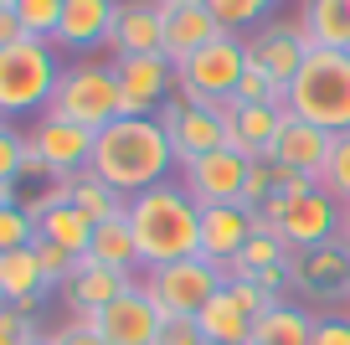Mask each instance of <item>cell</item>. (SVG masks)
Instances as JSON below:
<instances>
[{
	"instance_id": "obj_24",
	"label": "cell",
	"mask_w": 350,
	"mask_h": 345,
	"mask_svg": "<svg viewBox=\"0 0 350 345\" xmlns=\"http://www.w3.org/2000/svg\"><path fill=\"white\" fill-rule=\"evenodd\" d=\"M83 258L103 263V268H119V273H139L144 263H139V242L129 232V212L109 216V222H93V242H88Z\"/></svg>"
},
{
	"instance_id": "obj_30",
	"label": "cell",
	"mask_w": 350,
	"mask_h": 345,
	"mask_svg": "<svg viewBox=\"0 0 350 345\" xmlns=\"http://www.w3.org/2000/svg\"><path fill=\"white\" fill-rule=\"evenodd\" d=\"M288 258H294V253H288L284 242H278L273 232H268V227L258 222V232H252V238H247V248H242L237 258L227 263V279H252V273L273 268V263H288Z\"/></svg>"
},
{
	"instance_id": "obj_40",
	"label": "cell",
	"mask_w": 350,
	"mask_h": 345,
	"mask_svg": "<svg viewBox=\"0 0 350 345\" xmlns=\"http://www.w3.org/2000/svg\"><path fill=\"white\" fill-rule=\"evenodd\" d=\"M309 345H350V314H319Z\"/></svg>"
},
{
	"instance_id": "obj_10",
	"label": "cell",
	"mask_w": 350,
	"mask_h": 345,
	"mask_svg": "<svg viewBox=\"0 0 350 345\" xmlns=\"http://www.w3.org/2000/svg\"><path fill=\"white\" fill-rule=\"evenodd\" d=\"M170 134V150L175 160H201V155H217L227 150V119H221L217 103H186V98H170V103L154 114Z\"/></svg>"
},
{
	"instance_id": "obj_34",
	"label": "cell",
	"mask_w": 350,
	"mask_h": 345,
	"mask_svg": "<svg viewBox=\"0 0 350 345\" xmlns=\"http://www.w3.org/2000/svg\"><path fill=\"white\" fill-rule=\"evenodd\" d=\"M36 242V216L21 206H0V253H16V248H31Z\"/></svg>"
},
{
	"instance_id": "obj_45",
	"label": "cell",
	"mask_w": 350,
	"mask_h": 345,
	"mask_svg": "<svg viewBox=\"0 0 350 345\" xmlns=\"http://www.w3.org/2000/svg\"><path fill=\"white\" fill-rule=\"evenodd\" d=\"M21 345H57L52 335H31V340H21Z\"/></svg>"
},
{
	"instance_id": "obj_39",
	"label": "cell",
	"mask_w": 350,
	"mask_h": 345,
	"mask_svg": "<svg viewBox=\"0 0 350 345\" xmlns=\"http://www.w3.org/2000/svg\"><path fill=\"white\" fill-rule=\"evenodd\" d=\"M154 345H211V340L201 335V324H196V320L165 314V324H160V340H154Z\"/></svg>"
},
{
	"instance_id": "obj_42",
	"label": "cell",
	"mask_w": 350,
	"mask_h": 345,
	"mask_svg": "<svg viewBox=\"0 0 350 345\" xmlns=\"http://www.w3.org/2000/svg\"><path fill=\"white\" fill-rule=\"evenodd\" d=\"M21 16H16V5H11V0H0V52H5V47H16V42H21Z\"/></svg>"
},
{
	"instance_id": "obj_36",
	"label": "cell",
	"mask_w": 350,
	"mask_h": 345,
	"mask_svg": "<svg viewBox=\"0 0 350 345\" xmlns=\"http://www.w3.org/2000/svg\"><path fill=\"white\" fill-rule=\"evenodd\" d=\"M268 201H273V165L252 160L247 165V186H242V206H247V212H262Z\"/></svg>"
},
{
	"instance_id": "obj_32",
	"label": "cell",
	"mask_w": 350,
	"mask_h": 345,
	"mask_svg": "<svg viewBox=\"0 0 350 345\" xmlns=\"http://www.w3.org/2000/svg\"><path fill=\"white\" fill-rule=\"evenodd\" d=\"M319 191H329L340 206H350V129L345 134H335V150H329V160H325V170H319Z\"/></svg>"
},
{
	"instance_id": "obj_44",
	"label": "cell",
	"mask_w": 350,
	"mask_h": 345,
	"mask_svg": "<svg viewBox=\"0 0 350 345\" xmlns=\"http://www.w3.org/2000/svg\"><path fill=\"white\" fill-rule=\"evenodd\" d=\"M340 242H345V248H350V206H345V212H340Z\"/></svg>"
},
{
	"instance_id": "obj_9",
	"label": "cell",
	"mask_w": 350,
	"mask_h": 345,
	"mask_svg": "<svg viewBox=\"0 0 350 345\" xmlns=\"http://www.w3.org/2000/svg\"><path fill=\"white\" fill-rule=\"evenodd\" d=\"M113 77L124 93V114L129 119H154L165 103L175 98V62L160 52H139V57H113Z\"/></svg>"
},
{
	"instance_id": "obj_21",
	"label": "cell",
	"mask_w": 350,
	"mask_h": 345,
	"mask_svg": "<svg viewBox=\"0 0 350 345\" xmlns=\"http://www.w3.org/2000/svg\"><path fill=\"white\" fill-rule=\"evenodd\" d=\"M26 212L36 216V238L57 242V248L77 253V258L88 253V242H93V216H83L72 201H62V191H57V186H52L46 196H31V201H26Z\"/></svg>"
},
{
	"instance_id": "obj_16",
	"label": "cell",
	"mask_w": 350,
	"mask_h": 345,
	"mask_svg": "<svg viewBox=\"0 0 350 345\" xmlns=\"http://www.w3.org/2000/svg\"><path fill=\"white\" fill-rule=\"evenodd\" d=\"M221 108V119H227V150L247 155V160H268V150H273L278 129H284L288 108L278 103H237V98H227Z\"/></svg>"
},
{
	"instance_id": "obj_15",
	"label": "cell",
	"mask_w": 350,
	"mask_h": 345,
	"mask_svg": "<svg viewBox=\"0 0 350 345\" xmlns=\"http://www.w3.org/2000/svg\"><path fill=\"white\" fill-rule=\"evenodd\" d=\"M160 324H165V314L154 309V299L139 289V283H134L129 294H119L109 309L93 314V330H98L109 345H154L160 340Z\"/></svg>"
},
{
	"instance_id": "obj_20",
	"label": "cell",
	"mask_w": 350,
	"mask_h": 345,
	"mask_svg": "<svg viewBox=\"0 0 350 345\" xmlns=\"http://www.w3.org/2000/svg\"><path fill=\"white\" fill-rule=\"evenodd\" d=\"M252 232H258V212H247L242 201L201 206V258L217 263V268H227V263L247 248Z\"/></svg>"
},
{
	"instance_id": "obj_46",
	"label": "cell",
	"mask_w": 350,
	"mask_h": 345,
	"mask_svg": "<svg viewBox=\"0 0 350 345\" xmlns=\"http://www.w3.org/2000/svg\"><path fill=\"white\" fill-rule=\"evenodd\" d=\"M345 314H350V309H345Z\"/></svg>"
},
{
	"instance_id": "obj_4",
	"label": "cell",
	"mask_w": 350,
	"mask_h": 345,
	"mask_svg": "<svg viewBox=\"0 0 350 345\" xmlns=\"http://www.w3.org/2000/svg\"><path fill=\"white\" fill-rule=\"evenodd\" d=\"M57 42H36L21 36L16 47L0 52V119H16V114H46L57 93Z\"/></svg>"
},
{
	"instance_id": "obj_19",
	"label": "cell",
	"mask_w": 350,
	"mask_h": 345,
	"mask_svg": "<svg viewBox=\"0 0 350 345\" xmlns=\"http://www.w3.org/2000/svg\"><path fill=\"white\" fill-rule=\"evenodd\" d=\"M329 150H335V134L288 114L284 129H278V140H273V150H268V165H278V170H299V175H309V181H319Z\"/></svg>"
},
{
	"instance_id": "obj_11",
	"label": "cell",
	"mask_w": 350,
	"mask_h": 345,
	"mask_svg": "<svg viewBox=\"0 0 350 345\" xmlns=\"http://www.w3.org/2000/svg\"><path fill=\"white\" fill-rule=\"evenodd\" d=\"M247 155L237 150H217V155H201V160H186L175 181L186 186V196L196 206H232L242 201V186H247Z\"/></svg>"
},
{
	"instance_id": "obj_26",
	"label": "cell",
	"mask_w": 350,
	"mask_h": 345,
	"mask_svg": "<svg viewBox=\"0 0 350 345\" xmlns=\"http://www.w3.org/2000/svg\"><path fill=\"white\" fill-rule=\"evenodd\" d=\"M314 314L299 309L294 299H273V309L252 320V345H309Z\"/></svg>"
},
{
	"instance_id": "obj_12",
	"label": "cell",
	"mask_w": 350,
	"mask_h": 345,
	"mask_svg": "<svg viewBox=\"0 0 350 345\" xmlns=\"http://www.w3.org/2000/svg\"><path fill=\"white\" fill-rule=\"evenodd\" d=\"M309 52H314V42L304 36L299 16L294 21H268V26H258V31L247 36V62L262 67L278 88H288L299 77V67L309 62Z\"/></svg>"
},
{
	"instance_id": "obj_37",
	"label": "cell",
	"mask_w": 350,
	"mask_h": 345,
	"mask_svg": "<svg viewBox=\"0 0 350 345\" xmlns=\"http://www.w3.org/2000/svg\"><path fill=\"white\" fill-rule=\"evenodd\" d=\"M227 299L237 304V309L247 314V320H258V314H268V309H273V294H262L252 279H227Z\"/></svg>"
},
{
	"instance_id": "obj_3",
	"label": "cell",
	"mask_w": 350,
	"mask_h": 345,
	"mask_svg": "<svg viewBox=\"0 0 350 345\" xmlns=\"http://www.w3.org/2000/svg\"><path fill=\"white\" fill-rule=\"evenodd\" d=\"M288 114L304 124H319L329 134L350 129V52L314 47L299 77L288 83Z\"/></svg>"
},
{
	"instance_id": "obj_43",
	"label": "cell",
	"mask_w": 350,
	"mask_h": 345,
	"mask_svg": "<svg viewBox=\"0 0 350 345\" xmlns=\"http://www.w3.org/2000/svg\"><path fill=\"white\" fill-rule=\"evenodd\" d=\"M26 175H36V181H46V175H52V170H46V160H42V155H36V150H31V140H26V160H21V181H26Z\"/></svg>"
},
{
	"instance_id": "obj_28",
	"label": "cell",
	"mask_w": 350,
	"mask_h": 345,
	"mask_svg": "<svg viewBox=\"0 0 350 345\" xmlns=\"http://www.w3.org/2000/svg\"><path fill=\"white\" fill-rule=\"evenodd\" d=\"M57 191H62V201H72L83 216H93V222H109V216H119L124 206V196L113 191V186H103L93 170H77V175H62L57 181Z\"/></svg>"
},
{
	"instance_id": "obj_23",
	"label": "cell",
	"mask_w": 350,
	"mask_h": 345,
	"mask_svg": "<svg viewBox=\"0 0 350 345\" xmlns=\"http://www.w3.org/2000/svg\"><path fill=\"white\" fill-rule=\"evenodd\" d=\"M113 16H119V0H62V21H57V47H109Z\"/></svg>"
},
{
	"instance_id": "obj_13",
	"label": "cell",
	"mask_w": 350,
	"mask_h": 345,
	"mask_svg": "<svg viewBox=\"0 0 350 345\" xmlns=\"http://www.w3.org/2000/svg\"><path fill=\"white\" fill-rule=\"evenodd\" d=\"M26 140H31V150L46 160L52 181H62V175H77V170H88V165H93L98 129H83V124H72V119L42 114V119H36V129L26 134Z\"/></svg>"
},
{
	"instance_id": "obj_18",
	"label": "cell",
	"mask_w": 350,
	"mask_h": 345,
	"mask_svg": "<svg viewBox=\"0 0 350 345\" xmlns=\"http://www.w3.org/2000/svg\"><path fill=\"white\" fill-rule=\"evenodd\" d=\"M160 16H165V47L160 52L170 57L175 67L186 62V57H196L206 42L221 36L217 16L206 11V0H160Z\"/></svg>"
},
{
	"instance_id": "obj_38",
	"label": "cell",
	"mask_w": 350,
	"mask_h": 345,
	"mask_svg": "<svg viewBox=\"0 0 350 345\" xmlns=\"http://www.w3.org/2000/svg\"><path fill=\"white\" fill-rule=\"evenodd\" d=\"M21 160H26V134H16L0 119V181H21Z\"/></svg>"
},
{
	"instance_id": "obj_8",
	"label": "cell",
	"mask_w": 350,
	"mask_h": 345,
	"mask_svg": "<svg viewBox=\"0 0 350 345\" xmlns=\"http://www.w3.org/2000/svg\"><path fill=\"white\" fill-rule=\"evenodd\" d=\"M139 289L154 299L160 314H180V320H196L221 289H227V268L196 258H180V263H165V268H144L139 273Z\"/></svg>"
},
{
	"instance_id": "obj_25",
	"label": "cell",
	"mask_w": 350,
	"mask_h": 345,
	"mask_svg": "<svg viewBox=\"0 0 350 345\" xmlns=\"http://www.w3.org/2000/svg\"><path fill=\"white\" fill-rule=\"evenodd\" d=\"M299 26L314 47L329 52H350V0H304L299 5Z\"/></svg>"
},
{
	"instance_id": "obj_33",
	"label": "cell",
	"mask_w": 350,
	"mask_h": 345,
	"mask_svg": "<svg viewBox=\"0 0 350 345\" xmlns=\"http://www.w3.org/2000/svg\"><path fill=\"white\" fill-rule=\"evenodd\" d=\"M16 16H21V31L36 36V42H52L57 21H62V0H11Z\"/></svg>"
},
{
	"instance_id": "obj_22",
	"label": "cell",
	"mask_w": 350,
	"mask_h": 345,
	"mask_svg": "<svg viewBox=\"0 0 350 345\" xmlns=\"http://www.w3.org/2000/svg\"><path fill=\"white\" fill-rule=\"evenodd\" d=\"M109 47H113V57L160 52V47H165V16H160V0H119V16H113ZM160 57H165V52H160Z\"/></svg>"
},
{
	"instance_id": "obj_1",
	"label": "cell",
	"mask_w": 350,
	"mask_h": 345,
	"mask_svg": "<svg viewBox=\"0 0 350 345\" xmlns=\"http://www.w3.org/2000/svg\"><path fill=\"white\" fill-rule=\"evenodd\" d=\"M88 170L98 175L103 186H113L124 201H134L139 191L170 181V170H180V160H175L170 134H165L160 119H129V114H124L109 129H98V144H93V165H88Z\"/></svg>"
},
{
	"instance_id": "obj_41",
	"label": "cell",
	"mask_w": 350,
	"mask_h": 345,
	"mask_svg": "<svg viewBox=\"0 0 350 345\" xmlns=\"http://www.w3.org/2000/svg\"><path fill=\"white\" fill-rule=\"evenodd\" d=\"M52 340H57V345H109L98 330H93V320H67Z\"/></svg>"
},
{
	"instance_id": "obj_2",
	"label": "cell",
	"mask_w": 350,
	"mask_h": 345,
	"mask_svg": "<svg viewBox=\"0 0 350 345\" xmlns=\"http://www.w3.org/2000/svg\"><path fill=\"white\" fill-rule=\"evenodd\" d=\"M124 212H129V232L139 242L144 268H165V263H180V258L201 253V206L186 196V186L175 175L139 191Z\"/></svg>"
},
{
	"instance_id": "obj_14",
	"label": "cell",
	"mask_w": 350,
	"mask_h": 345,
	"mask_svg": "<svg viewBox=\"0 0 350 345\" xmlns=\"http://www.w3.org/2000/svg\"><path fill=\"white\" fill-rule=\"evenodd\" d=\"M288 289L309 294V299H350V248L325 242V248L294 253L288 258Z\"/></svg>"
},
{
	"instance_id": "obj_5",
	"label": "cell",
	"mask_w": 350,
	"mask_h": 345,
	"mask_svg": "<svg viewBox=\"0 0 350 345\" xmlns=\"http://www.w3.org/2000/svg\"><path fill=\"white\" fill-rule=\"evenodd\" d=\"M340 212H345V206L329 191L309 186V191H299V196H273V201L258 212V222L268 227L288 253H304V248L340 242Z\"/></svg>"
},
{
	"instance_id": "obj_6",
	"label": "cell",
	"mask_w": 350,
	"mask_h": 345,
	"mask_svg": "<svg viewBox=\"0 0 350 345\" xmlns=\"http://www.w3.org/2000/svg\"><path fill=\"white\" fill-rule=\"evenodd\" d=\"M46 114L72 119V124H83V129H109L113 119H124V93H119L113 67L109 62H72V67H62Z\"/></svg>"
},
{
	"instance_id": "obj_29",
	"label": "cell",
	"mask_w": 350,
	"mask_h": 345,
	"mask_svg": "<svg viewBox=\"0 0 350 345\" xmlns=\"http://www.w3.org/2000/svg\"><path fill=\"white\" fill-rule=\"evenodd\" d=\"M196 324H201V335H206L211 345H252V320L227 299V289L196 314Z\"/></svg>"
},
{
	"instance_id": "obj_35",
	"label": "cell",
	"mask_w": 350,
	"mask_h": 345,
	"mask_svg": "<svg viewBox=\"0 0 350 345\" xmlns=\"http://www.w3.org/2000/svg\"><path fill=\"white\" fill-rule=\"evenodd\" d=\"M31 253H36V268H42V279L52 283V289H62L67 273L77 268V253L57 248V242H46V238H36V242H31Z\"/></svg>"
},
{
	"instance_id": "obj_17",
	"label": "cell",
	"mask_w": 350,
	"mask_h": 345,
	"mask_svg": "<svg viewBox=\"0 0 350 345\" xmlns=\"http://www.w3.org/2000/svg\"><path fill=\"white\" fill-rule=\"evenodd\" d=\"M134 283H139L134 273L103 268V263H93V258H77V268L67 273V283H62V304L72 309V320H93V314L109 309L119 294H129Z\"/></svg>"
},
{
	"instance_id": "obj_27",
	"label": "cell",
	"mask_w": 350,
	"mask_h": 345,
	"mask_svg": "<svg viewBox=\"0 0 350 345\" xmlns=\"http://www.w3.org/2000/svg\"><path fill=\"white\" fill-rule=\"evenodd\" d=\"M52 283L42 279L36 268V253L31 248H16V253H0V299L5 304H42Z\"/></svg>"
},
{
	"instance_id": "obj_31",
	"label": "cell",
	"mask_w": 350,
	"mask_h": 345,
	"mask_svg": "<svg viewBox=\"0 0 350 345\" xmlns=\"http://www.w3.org/2000/svg\"><path fill=\"white\" fill-rule=\"evenodd\" d=\"M273 5H278V0H206V11L217 16V26L232 31V36L268 26V21H273Z\"/></svg>"
},
{
	"instance_id": "obj_7",
	"label": "cell",
	"mask_w": 350,
	"mask_h": 345,
	"mask_svg": "<svg viewBox=\"0 0 350 345\" xmlns=\"http://www.w3.org/2000/svg\"><path fill=\"white\" fill-rule=\"evenodd\" d=\"M242 73H247V36L221 31L217 42H206L196 57L175 67V98L186 103H227L237 93Z\"/></svg>"
}]
</instances>
